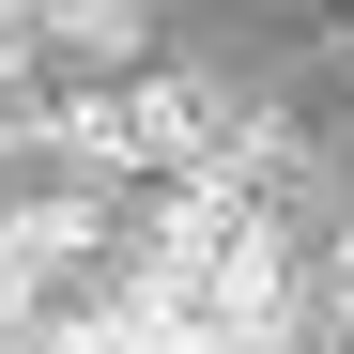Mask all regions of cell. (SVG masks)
<instances>
[{
    "label": "cell",
    "instance_id": "3",
    "mask_svg": "<svg viewBox=\"0 0 354 354\" xmlns=\"http://www.w3.org/2000/svg\"><path fill=\"white\" fill-rule=\"evenodd\" d=\"M31 354H154V339H139V324H124V308H108V292H93V308H77V324H46Z\"/></svg>",
    "mask_w": 354,
    "mask_h": 354
},
{
    "label": "cell",
    "instance_id": "2",
    "mask_svg": "<svg viewBox=\"0 0 354 354\" xmlns=\"http://www.w3.org/2000/svg\"><path fill=\"white\" fill-rule=\"evenodd\" d=\"M108 124H124V169H185V154L216 139V93H201V77H124Z\"/></svg>",
    "mask_w": 354,
    "mask_h": 354
},
{
    "label": "cell",
    "instance_id": "1",
    "mask_svg": "<svg viewBox=\"0 0 354 354\" xmlns=\"http://www.w3.org/2000/svg\"><path fill=\"white\" fill-rule=\"evenodd\" d=\"M93 247H108V201H31V216H0V308H46Z\"/></svg>",
    "mask_w": 354,
    "mask_h": 354
},
{
    "label": "cell",
    "instance_id": "5",
    "mask_svg": "<svg viewBox=\"0 0 354 354\" xmlns=\"http://www.w3.org/2000/svg\"><path fill=\"white\" fill-rule=\"evenodd\" d=\"M185 354H231V339H185Z\"/></svg>",
    "mask_w": 354,
    "mask_h": 354
},
{
    "label": "cell",
    "instance_id": "4",
    "mask_svg": "<svg viewBox=\"0 0 354 354\" xmlns=\"http://www.w3.org/2000/svg\"><path fill=\"white\" fill-rule=\"evenodd\" d=\"M324 308H339V324H354V247H339V277H324Z\"/></svg>",
    "mask_w": 354,
    "mask_h": 354
}]
</instances>
